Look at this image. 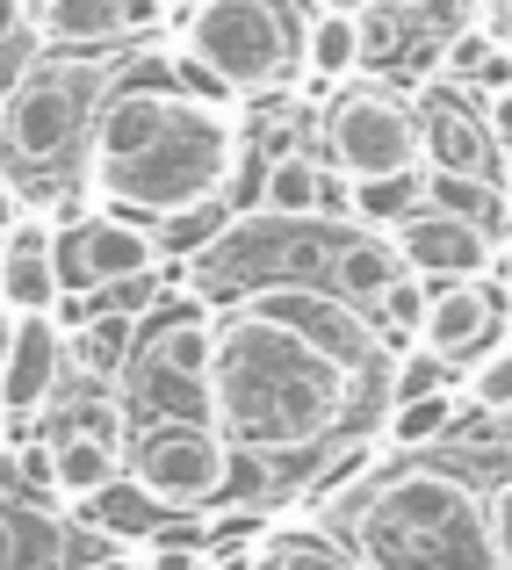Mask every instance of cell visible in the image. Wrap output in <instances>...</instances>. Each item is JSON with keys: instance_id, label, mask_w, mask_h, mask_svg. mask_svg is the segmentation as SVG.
I'll return each instance as SVG.
<instances>
[{"instance_id": "obj_8", "label": "cell", "mask_w": 512, "mask_h": 570, "mask_svg": "<svg viewBox=\"0 0 512 570\" xmlns=\"http://www.w3.org/2000/svg\"><path fill=\"white\" fill-rule=\"evenodd\" d=\"M318 138H325V159H333L346 181L426 167V159H419V109H412V95L375 87V80L333 87V101H325V116H318Z\"/></svg>"}, {"instance_id": "obj_36", "label": "cell", "mask_w": 512, "mask_h": 570, "mask_svg": "<svg viewBox=\"0 0 512 570\" xmlns=\"http://www.w3.org/2000/svg\"><path fill=\"white\" fill-rule=\"evenodd\" d=\"M14 217H22V195H14V181H8V174H0V238L14 232Z\"/></svg>"}, {"instance_id": "obj_14", "label": "cell", "mask_w": 512, "mask_h": 570, "mask_svg": "<svg viewBox=\"0 0 512 570\" xmlns=\"http://www.w3.org/2000/svg\"><path fill=\"white\" fill-rule=\"evenodd\" d=\"M66 368H72V340H66V325H58L51 311L22 318V325H14L8 362H0V412H8V419H37L43 404L58 397Z\"/></svg>"}, {"instance_id": "obj_30", "label": "cell", "mask_w": 512, "mask_h": 570, "mask_svg": "<svg viewBox=\"0 0 512 570\" xmlns=\"http://www.w3.org/2000/svg\"><path fill=\"white\" fill-rule=\"evenodd\" d=\"M462 397L484 404V412L512 419V340H499L491 354H476L470 368H462Z\"/></svg>"}, {"instance_id": "obj_35", "label": "cell", "mask_w": 512, "mask_h": 570, "mask_svg": "<svg viewBox=\"0 0 512 570\" xmlns=\"http://www.w3.org/2000/svg\"><path fill=\"white\" fill-rule=\"evenodd\" d=\"M22 29H29V8L22 0H0V43H14Z\"/></svg>"}, {"instance_id": "obj_34", "label": "cell", "mask_w": 512, "mask_h": 570, "mask_svg": "<svg viewBox=\"0 0 512 570\" xmlns=\"http://www.w3.org/2000/svg\"><path fill=\"white\" fill-rule=\"evenodd\" d=\"M484 29L499 43H512V0H484Z\"/></svg>"}, {"instance_id": "obj_16", "label": "cell", "mask_w": 512, "mask_h": 570, "mask_svg": "<svg viewBox=\"0 0 512 570\" xmlns=\"http://www.w3.org/2000/svg\"><path fill=\"white\" fill-rule=\"evenodd\" d=\"M167 22V0H51L37 22L43 51H87V43H124Z\"/></svg>"}, {"instance_id": "obj_13", "label": "cell", "mask_w": 512, "mask_h": 570, "mask_svg": "<svg viewBox=\"0 0 512 570\" xmlns=\"http://www.w3.org/2000/svg\"><path fill=\"white\" fill-rule=\"evenodd\" d=\"M390 238H397L404 267H412L419 282H470V275H491V261H499L491 232L447 217V209H426V203H419Z\"/></svg>"}, {"instance_id": "obj_12", "label": "cell", "mask_w": 512, "mask_h": 570, "mask_svg": "<svg viewBox=\"0 0 512 570\" xmlns=\"http://www.w3.org/2000/svg\"><path fill=\"white\" fill-rule=\"evenodd\" d=\"M499 318H505V289L491 275H470V282H441L426 296V318H419V340H426L441 362L470 368L476 354L499 347Z\"/></svg>"}, {"instance_id": "obj_25", "label": "cell", "mask_w": 512, "mask_h": 570, "mask_svg": "<svg viewBox=\"0 0 512 570\" xmlns=\"http://www.w3.org/2000/svg\"><path fill=\"white\" fill-rule=\"evenodd\" d=\"M260 570H361V557L325 520H304V528H267L260 534Z\"/></svg>"}, {"instance_id": "obj_4", "label": "cell", "mask_w": 512, "mask_h": 570, "mask_svg": "<svg viewBox=\"0 0 512 570\" xmlns=\"http://www.w3.org/2000/svg\"><path fill=\"white\" fill-rule=\"evenodd\" d=\"M124 66H130V51H43V58H29L22 80L0 101V145L22 167L58 174L66 159L87 153L95 109L124 80Z\"/></svg>"}, {"instance_id": "obj_18", "label": "cell", "mask_w": 512, "mask_h": 570, "mask_svg": "<svg viewBox=\"0 0 512 570\" xmlns=\"http://www.w3.org/2000/svg\"><path fill=\"white\" fill-rule=\"evenodd\" d=\"M404 275H412V267H404L397 238H390V232H361V224H354V232L339 238L333 267H325V289H333L339 304H354V311H368V318H375Z\"/></svg>"}, {"instance_id": "obj_15", "label": "cell", "mask_w": 512, "mask_h": 570, "mask_svg": "<svg viewBox=\"0 0 512 570\" xmlns=\"http://www.w3.org/2000/svg\"><path fill=\"white\" fill-rule=\"evenodd\" d=\"M0 296H8L22 318H37V311H58V296H66V275H58V224L43 217H14V232L0 238Z\"/></svg>"}, {"instance_id": "obj_19", "label": "cell", "mask_w": 512, "mask_h": 570, "mask_svg": "<svg viewBox=\"0 0 512 570\" xmlns=\"http://www.w3.org/2000/svg\"><path fill=\"white\" fill-rule=\"evenodd\" d=\"M43 441H66V433H95V441H130V419H124V397H116L109 376H87V368H66L58 397L43 404Z\"/></svg>"}, {"instance_id": "obj_33", "label": "cell", "mask_w": 512, "mask_h": 570, "mask_svg": "<svg viewBox=\"0 0 512 570\" xmlns=\"http://www.w3.org/2000/svg\"><path fill=\"white\" fill-rule=\"evenodd\" d=\"M484 505H491V542H499V570H512V470L484 491Z\"/></svg>"}, {"instance_id": "obj_31", "label": "cell", "mask_w": 512, "mask_h": 570, "mask_svg": "<svg viewBox=\"0 0 512 570\" xmlns=\"http://www.w3.org/2000/svg\"><path fill=\"white\" fill-rule=\"evenodd\" d=\"M419 29H433V37H462V29H476V22H484V0H419Z\"/></svg>"}, {"instance_id": "obj_32", "label": "cell", "mask_w": 512, "mask_h": 570, "mask_svg": "<svg viewBox=\"0 0 512 570\" xmlns=\"http://www.w3.org/2000/svg\"><path fill=\"white\" fill-rule=\"evenodd\" d=\"M470 95H484V101L512 95V43H491V51H484V66L470 72Z\"/></svg>"}, {"instance_id": "obj_24", "label": "cell", "mask_w": 512, "mask_h": 570, "mask_svg": "<svg viewBox=\"0 0 512 570\" xmlns=\"http://www.w3.org/2000/svg\"><path fill=\"white\" fill-rule=\"evenodd\" d=\"M43 448H51V491L66 505L95 499V491L124 470V448H116V441H95V433H66V441H43Z\"/></svg>"}, {"instance_id": "obj_29", "label": "cell", "mask_w": 512, "mask_h": 570, "mask_svg": "<svg viewBox=\"0 0 512 570\" xmlns=\"http://www.w3.org/2000/svg\"><path fill=\"white\" fill-rule=\"evenodd\" d=\"M441 383H462V368H455V362H441L426 340H412V347L390 354V404L426 397V390H441ZM390 404H383V412H390Z\"/></svg>"}, {"instance_id": "obj_38", "label": "cell", "mask_w": 512, "mask_h": 570, "mask_svg": "<svg viewBox=\"0 0 512 570\" xmlns=\"http://www.w3.org/2000/svg\"><path fill=\"white\" fill-rule=\"evenodd\" d=\"M311 8H346V14H368L375 0H311Z\"/></svg>"}, {"instance_id": "obj_10", "label": "cell", "mask_w": 512, "mask_h": 570, "mask_svg": "<svg viewBox=\"0 0 512 570\" xmlns=\"http://www.w3.org/2000/svg\"><path fill=\"white\" fill-rule=\"evenodd\" d=\"M152 267H167V246H159V224L145 217H124V209H87V217H72L66 232H58V275H66V289H116V282L130 275H152Z\"/></svg>"}, {"instance_id": "obj_26", "label": "cell", "mask_w": 512, "mask_h": 570, "mask_svg": "<svg viewBox=\"0 0 512 570\" xmlns=\"http://www.w3.org/2000/svg\"><path fill=\"white\" fill-rule=\"evenodd\" d=\"M66 563V534L51 513L0 499V570H58Z\"/></svg>"}, {"instance_id": "obj_21", "label": "cell", "mask_w": 512, "mask_h": 570, "mask_svg": "<svg viewBox=\"0 0 512 570\" xmlns=\"http://www.w3.org/2000/svg\"><path fill=\"white\" fill-rule=\"evenodd\" d=\"M368 66V14H346V8H318L304 22V72L318 87H339Z\"/></svg>"}, {"instance_id": "obj_37", "label": "cell", "mask_w": 512, "mask_h": 570, "mask_svg": "<svg viewBox=\"0 0 512 570\" xmlns=\"http://www.w3.org/2000/svg\"><path fill=\"white\" fill-rule=\"evenodd\" d=\"M14 325H22V311L0 296V362H8V347H14Z\"/></svg>"}, {"instance_id": "obj_3", "label": "cell", "mask_w": 512, "mask_h": 570, "mask_svg": "<svg viewBox=\"0 0 512 570\" xmlns=\"http://www.w3.org/2000/svg\"><path fill=\"white\" fill-rule=\"evenodd\" d=\"M325 528L361 557V570H499L484 484L441 448H397V462L383 455L325 505Z\"/></svg>"}, {"instance_id": "obj_40", "label": "cell", "mask_w": 512, "mask_h": 570, "mask_svg": "<svg viewBox=\"0 0 512 570\" xmlns=\"http://www.w3.org/2000/svg\"><path fill=\"white\" fill-rule=\"evenodd\" d=\"M22 8H29V22H43V8H51V0H22Z\"/></svg>"}, {"instance_id": "obj_17", "label": "cell", "mask_w": 512, "mask_h": 570, "mask_svg": "<svg viewBox=\"0 0 512 570\" xmlns=\"http://www.w3.org/2000/svg\"><path fill=\"white\" fill-rule=\"evenodd\" d=\"M260 209H282V217H346V174L325 153H311V145L275 153L260 167Z\"/></svg>"}, {"instance_id": "obj_9", "label": "cell", "mask_w": 512, "mask_h": 570, "mask_svg": "<svg viewBox=\"0 0 512 570\" xmlns=\"http://www.w3.org/2000/svg\"><path fill=\"white\" fill-rule=\"evenodd\" d=\"M124 462H130V476H145V484L174 505V513H195V505L232 491L238 448L217 433V419H145L124 441Z\"/></svg>"}, {"instance_id": "obj_5", "label": "cell", "mask_w": 512, "mask_h": 570, "mask_svg": "<svg viewBox=\"0 0 512 570\" xmlns=\"http://www.w3.org/2000/svg\"><path fill=\"white\" fill-rule=\"evenodd\" d=\"M339 224L346 217H282V209H253V217H232L224 238L209 253H195V282L209 311H232L260 289H296V282H318L339 253Z\"/></svg>"}, {"instance_id": "obj_1", "label": "cell", "mask_w": 512, "mask_h": 570, "mask_svg": "<svg viewBox=\"0 0 512 570\" xmlns=\"http://www.w3.org/2000/svg\"><path fill=\"white\" fill-rule=\"evenodd\" d=\"M390 404L383 376L318 354L304 333L260 318L253 304L217 311L209 347V419L246 462H260L275 484H311L325 448L339 433H361Z\"/></svg>"}, {"instance_id": "obj_39", "label": "cell", "mask_w": 512, "mask_h": 570, "mask_svg": "<svg viewBox=\"0 0 512 570\" xmlns=\"http://www.w3.org/2000/svg\"><path fill=\"white\" fill-rule=\"evenodd\" d=\"M419 0H375V14H412Z\"/></svg>"}, {"instance_id": "obj_20", "label": "cell", "mask_w": 512, "mask_h": 570, "mask_svg": "<svg viewBox=\"0 0 512 570\" xmlns=\"http://www.w3.org/2000/svg\"><path fill=\"white\" fill-rule=\"evenodd\" d=\"M80 513H87V528H101V534H116V542H152L159 528H167V513L174 505L159 499L145 476H130V462L109 476V484L95 491V499H80Z\"/></svg>"}, {"instance_id": "obj_22", "label": "cell", "mask_w": 512, "mask_h": 570, "mask_svg": "<svg viewBox=\"0 0 512 570\" xmlns=\"http://www.w3.org/2000/svg\"><path fill=\"white\" fill-rule=\"evenodd\" d=\"M66 340H72V368L116 383L130 368V347H138V311H116V304H101V296H95V311H87Z\"/></svg>"}, {"instance_id": "obj_27", "label": "cell", "mask_w": 512, "mask_h": 570, "mask_svg": "<svg viewBox=\"0 0 512 570\" xmlns=\"http://www.w3.org/2000/svg\"><path fill=\"white\" fill-rule=\"evenodd\" d=\"M455 419H462V383H441V390H426V397L390 404V412H383V433L397 448H441L447 433H455Z\"/></svg>"}, {"instance_id": "obj_7", "label": "cell", "mask_w": 512, "mask_h": 570, "mask_svg": "<svg viewBox=\"0 0 512 570\" xmlns=\"http://www.w3.org/2000/svg\"><path fill=\"white\" fill-rule=\"evenodd\" d=\"M209 347H217V311L203 296L138 318V347H130L124 390L145 419H209Z\"/></svg>"}, {"instance_id": "obj_2", "label": "cell", "mask_w": 512, "mask_h": 570, "mask_svg": "<svg viewBox=\"0 0 512 570\" xmlns=\"http://www.w3.org/2000/svg\"><path fill=\"white\" fill-rule=\"evenodd\" d=\"M80 174L101 209H124V217H145V224L174 217L203 195H232L238 181L232 109L174 87L159 51H130L124 80L95 109Z\"/></svg>"}, {"instance_id": "obj_11", "label": "cell", "mask_w": 512, "mask_h": 570, "mask_svg": "<svg viewBox=\"0 0 512 570\" xmlns=\"http://www.w3.org/2000/svg\"><path fill=\"white\" fill-rule=\"evenodd\" d=\"M412 109H419V159H426V167L505 181V153H499V130H491L484 95H470L462 80H433Z\"/></svg>"}, {"instance_id": "obj_6", "label": "cell", "mask_w": 512, "mask_h": 570, "mask_svg": "<svg viewBox=\"0 0 512 570\" xmlns=\"http://www.w3.org/2000/svg\"><path fill=\"white\" fill-rule=\"evenodd\" d=\"M180 51L203 58L224 95H275L304 66V22L289 0H195Z\"/></svg>"}, {"instance_id": "obj_28", "label": "cell", "mask_w": 512, "mask_h": 570, "mask_svg": "<svg viewBox=\"0 0 512 570\" xmlns=\"http://www.w3.org/2000/svg\"><path fill=\"white\" fill-rule=\"evenodd\" d=\"M232 195H203V203L174 209V217H159V246H167V261H195V253H209L224 238V224H232Z\"/></svg>"}, {"instance_id": "obj_23", "label": "cell", "mask_w": 512, "mask_h": 570, "mask_svg": "<svg viewBox=\"0 0 512 570\" xmlns=\"http://www.w3.org/2000/svg\"><path fill=\"white\" fill-rule=\"evenodd\" d=\"M419 203H426V167L361 174V181H346V224H361V232H397Z\"/></svg>"}, {"instance_id": "obj_41", "label": "cell", "mask_w": 512, "mask_h": 570, "mask_svg": "<svg viewBox=\"0 0 512 570\" xmlns=\"http://www.w3.org/2000/svg\"><path fill=\"white\" fill-rule=\"evenodd\" d=\"M253 570H260V563H253Z\"/></svg>"}]
</instances>
